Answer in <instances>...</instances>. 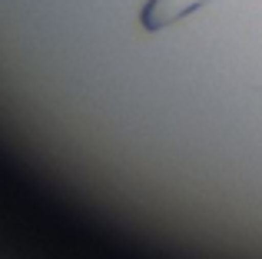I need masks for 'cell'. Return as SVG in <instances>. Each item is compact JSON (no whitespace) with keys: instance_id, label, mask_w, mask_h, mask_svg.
Returning <instances> with one entry per match:
<instances>
[{"instance_id":"obj_1","label":"cell","mask_w":262,"mask_h":259,"mask_svg":"<svg viewBox=\"0 0 262 259\" xmlns=\"http://www.w3.org/2000/svg\"><path fill=\"white\" fill-rule=\"evenodd\" d=\"M212 4H219V0H140L136 20H140L143 33H160V30H169L179 20L192 17V13L206 10Z\"/></svg>"}]
</instances>
